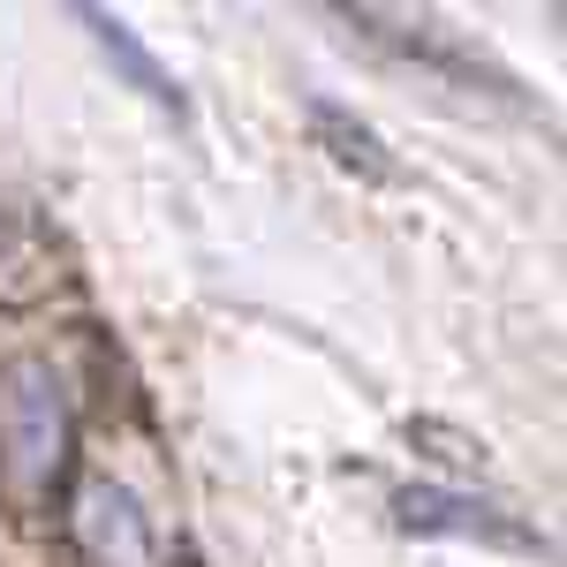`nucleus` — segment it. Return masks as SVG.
Instances as JSON below:
<instances>
[{"label": "nucleus", "instance_id": "f257e3e1", "mask_svg": "<svg viewBox=\"0 0 567 567\" xmlns=\"http://www.w3.org/2000/svg\"><path fill=\"white\" fill-rule=\"evenodd\" d=\"M0 470L23 499H39L69 470V379L45 355L0 371Z\"/></svg>", "mask_w": 567, "mask_h": 567}, {"label": "nucleus", "instance_id": "f03ea898", "mask_svg": "<svg viewBox=\"0 0 567 567\" xmlns=\"http://www.w3.org/2000/svg\"><path fill=\"white\" fill-rule=\"evenodd\" d=\"M76 537H84L91 567H159V523H152L144 492H130L122 477L84 484V499H76Z\"/></svg>", "mask_w": 567, "mask_h": 567}, {"label": "nucleus", "instance_id": "7ed1b4c3", "mask_svg": "<svg viewBox=\"0 0 567 567\" xmlns=\"http://www.w3.org/2000/svg\"><path fill=\"white\" fill-rule=\"evenodd\" d=\"M393 515H401V529H416V537H477V545H499V553H545V537L507 523L499 507L462 499V492H432V484L424 492H401Z\"/></svg>", "mask_w": 567, "mask_h": 567}, {"label": "nucleus", "instance_id": "20e7f679", "mask_svg": "<svg viewBox=\"0 0 567 567\" xmlns=\"http://www.w3.org/2000/svg\"><path fill=\"white\" fill-rule=\"evenodd\" d=\"M84 23H91V39H99V53H106V61H114V69H122V76H130V84L152 99V106L182 114V84L159 69V61H152V53H144V45H136V31L122 23V16H99V8H84Z\"/></svg>", "mask_w": 567, "mask_h": 567}, {"label": "nucleus", "instance_id": "39448f33", "mask_svg": "<svg viewBox=\"0 0 567 567\" xmlns=\"http://www.w3.org/2000/svg\"><path fill=\"white\" fill-rule=\"evenodd\" d=\"M310 130L333 144V159L341 167H355V175H371V182H386L393 175V159H386V144L363 130V122H349L341 106H326V99H310Z\"/></svg>", "mask_w": 567, "mask_h": 567}, {"label": "nucleus", "instance_id": "423d86ee", "mask_svg": "<svg viewBox=\"0 0 567 567\" xmlns=\"http://www.w3.org/2000/svg\"><path fill=\"white\" fill-rule=\"evenodd\" d=\"M16 250V213H8V197H0V258Z\"/></svg>", "mask_w": 567, "mask_h": 567}]
</instances>
